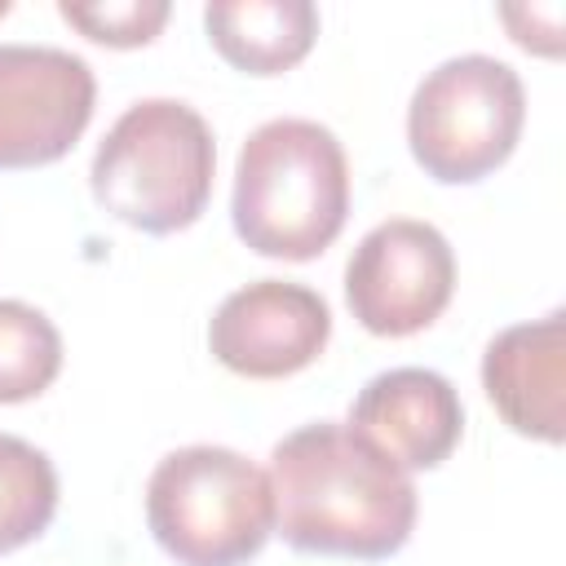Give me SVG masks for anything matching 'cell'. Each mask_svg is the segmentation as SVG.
Wrapping results in <instances>:
<instances>
[{
  "label": "cell",
  "instance_id": "cell-1",
  "mask_svg": "<svg viewBox=\"0 0 566 566\" xmlns=\"http://www.w3.org/2000/svg\"><path fill=\"white\" fill-rule=\"evenodd\" d=\"M274 531L296 553L394 557L416 526V482L336 420L292 429L270 451Z\"/></svg>",
  "mask_w": 566,
  "mask_h": 566
},
{
  "label": "cell",
  "instance_id": "cell-2",
  "mask_svg": "<svg viewBox=\"0 0 566 566\" xmlns=\"http://www.w3.org/2000/svg\"><path fill=\"white\" fill-rule=\"evenodd\" d=\"M234 234L274 261H314L349 217V164L318 119H265L248 133L230 195Z\"/></svg>",
  "mask_w": 566,
  "mask_h": 566
},
{
  "label": "cell",
  "instance_id": "cell-3",
  "mask_svg": "<svg viewBox=\"0 0 566 566\" xmlns=\"http://www.w3.org/2000/svg\"><path fill=\"white\" fill-rule=\"evenodd\" d=\"M217 146L208 119L177 97L133 102L102 137L88 181L102 212L142 230L177 234L212 195Z\"/></svg>",
  "mask_w": 566,
  "mask_h": 566
},
{
  "label": "cell",
  "instance_id": "cell-4",
  "mask_svg": "<svg viewBox=\"0 0 566 566\" xmlns=\"http://www.w3.org/2000/svg\"><path fill=\"white\" fill-rule=\"evenodd\" d=\"M146 526L177 566H243L274 535L270 473L230 447L168 451L146 482Z\"/></svg>",
  "mask_w": 566,
  "mask_h": 566
},
{
  "label": "cell",
  "instance_id": "cell-5",
  "mask_svg": "<svg viewBox=\"0 0 566 566\" xmlns=\"http://www.w3.org/2000/svg\"><path fill=\"white\" fill-rule=\"evenodd\" d=\"M526 124V88L517 71L486 53L438 62L411 93L407 146L424 177L469 186L495 172Z\"/></svg>",
  "mask_w": 566,
  "mask_h": 566
},
{
  "label": "cell",
  "instance_id": "cell-6",
  "mask_svg": "<svg viewBox=\"0 0 566 566\" xmlns=\"http://www.w3.org/2000/svg\"><path fill=\"white\" fill-rule=\"evenodd\" d=\"M455 292V256L438 226L416 217H394L371 226L349 265L345 301L349 314L371 336H416L424 332Z\"/></svg>",
  "mask_w": 566,
  "mask_h": 566
},
{
  "label": "cell",
  "instance_id": "cell-7",
  "mask_svg": "<svg viewBox=\"0 0 566 566\" xmlns=\"http://www.w3.org/2000/svg\"><path fill=\"white\" fill-rule=\"evenodd\" d=\"M93 66L57 44H0V168L57 164L93 119Z\"/></svg>",
  "mask_w": 566,
  "mask_h": 566
},
{
  "label": "cell",
  "instance_id": "cell-8",
  "mask_svg": "<svg viewBox=\"0 0 566 566\" xmlns=\"http://www.w3.org/2000/svg\"><path fill=\"white\" fill-rule=\"evenodd\" d=\"M327 301L287 279H256L230 292L208 323V349L217 363L252 380H279L310 367L327 349Z\"/></svg>",
  "mask_w": 566,
  "mask_h": 566
},
{
  "label": "cell",
  "instance_id": "cell-9",
  "mask_svg": "<svg viewBox=\"0 0 566 566\" xmlns=\"http://www.w3.org/2000/svg\"><path fill=\"white\" fill-rule=\"evenodd\" d=\"M349 429L385 451L402 473H416L438 469L455 451L464 433V407L442 371L389 367L358 389L349 407Z\"/></svg>",
  "mask_w": 566,
  "mask_h": 566
},
{
  "label": "cell",
  "instance_id": "cell-10",
  "mask_svg": "<svg viewBox=\"0 0 566 566\" xmlns=\"http://www.w3.org/2000/svg\"><path fill=\"white\" fill-rule=\"evenodd\" d=\"M482 389L509 429L557 447L566 438V314L504 327L482 354Z\"/></svg>",
  "mask_w": 566,
  "mask_h": 566
},
{
  "label": "cell",
  "instance_id": "cell-11",
  "mask_svg": "<svg viewBox=\"0 0 566 566\" xmlns=\"http://www.w3.org/2000/svg\"><path fill=\"white\" fill-rule=\"evenodd\" d=\"M212 49L243 75L292 71L318 35V9L310 0H221L203 9Z\"/></svg>",
  "mask_w": 566,
  "mask_h": 566
},
{
  "label": "cell",
  "instance_id": "cell-12",
  "mask_svg": "<svg viewBox=\"0 0 566 566\" xmlns=\"http://www.w3.org/2000/svg\"><path fill=\"white\" fill-rule=\"evenodd\" d=\"M57 513V469L27 438L0 433V553H13L49 531Z\"/></svg>",
  "mask_w": 566,
  "mask_h": 566
},
{
  "label": "cell",
  "instance_id": "cell-13",
  "mask_svg": "<svg viewBox=\"0 0 566 566\" xmlns=\"http://www.w3.org/2000/svg\"><path fill=\"white\" fill-rule=\"evenodd\" d=\"M62 371V336L27 301H0V402L40 398Z\"/></svg>",
  "mask_w": 566,
  "mask_h": 566
},
{
  "label": "cell",
  "instance_id": "cell-14",
  "mask_svg": "<svg viewBox=\"0 0 566 566\" xmlns=\"http://www.w3.org/2000/svg\"><path fill=\"white\" fill-rule=\"evenodd\" d=\"M57 13L97 44L137 49V44H150L159 35V27L168 22V0H102V4L62 0Z\"/></svg>",
  "mask_w": 566,
  "mask_h": 566
},
{
  "label": "cell",
  "instance_id": "cell-15",
  "mask_svg": "<svg viewBox=\"0 0 566 566\" xmlns=\"http://www.w3.org/2000/svg\"><path fill=\"white\" fill-rule=\"evenodd\" d=\"M4 13H9V0H0V18H4Z\"/></svg>",
  "mask_w": 566,
  "mask_h": 566
}]
</instances>
